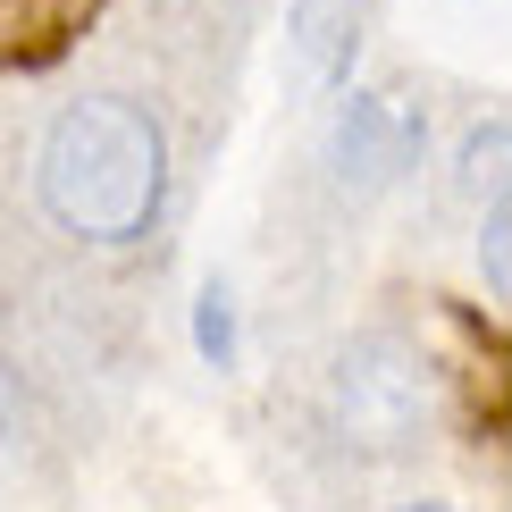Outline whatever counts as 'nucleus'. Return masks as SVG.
Wrapping results in <instances>:
<instances>
[{"instance_id": "1", "label": "nucleus", "mask_w": 512, "mask_h": 512, "mask_svg": "<svg viewBox=\"0 0 512 512\" xmlns=\"http://www.w3.org/2000/svg\"><path fill=\"white\" fill-rule=\"evenodd\" d=\"M168 143L135 101H76L42 143V202L84 244H135L160 219Z\"/></svg>"}, {"instance_id": "2", "label": "nucleus", "mask_w": 512, "mask_h": 512, "mask_svg": "<svg viewBox=\"0 0 512 512\" xmlns=\"http://www.w3.org/2000/svg\"><path fill=\"white\" fill-rule=\"evenodd\" d=\"M328 403H336V429L361 454H403V445H420V429H429V361L412 345H395V336H361L336 361Z\"/></svg>"}, {"instance_id": "3", "label": "nucleus", "mask_w": 512, "mask_h": 512, "mask_svg": "<svg viewBox=\"0 0 512 512\" xmlns=\"http://www.w3.org/2000/svg\"><path fill=\"white\" fill-rule=\"evenodd\" d=\"M202 353H210V361L236 353V319H227V294H219V286L202 294Z\"/></svg>"}, {"instance_id": "4", "label": "nucleus", "mask_w": 512, "mask_h": 512, "mask_svg": "<svg viewBox=\"0 0 512 512\" xmlns=\"http://www.w3.org/2000/svg\"><path fill=\"white\" fill-rule=\"evenodd\" d=\"M479 261H487V277H496V294H504V202L487 210V244H479Z\"/></svg>"}, {"instance_id": "5", "label": "nucleus", "mask_w": 512, "mask_h": 512, "mask_svg": "<svg viewBox=\"0 0 512 512\" xmlns=\"http://www.w3.org/2000/svg\"><path fill=\"white\" fill-rule=\"evenodd\" d=\"M403 512H445V504H403Z\"/></svg>"}]
</instances>
